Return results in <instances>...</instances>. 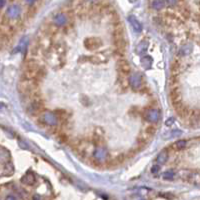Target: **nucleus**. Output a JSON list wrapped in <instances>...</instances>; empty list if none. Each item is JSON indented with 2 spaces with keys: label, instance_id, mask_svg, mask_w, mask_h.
Here are the masks:
<instances>
[{
  "label": "nucleus",
  "instance_id": "37",
  "mask_svg": "<svg viewBox=\"0 0 200 200\" xmlns=\"http://www.w3.org/2000/svg\"><path fill=\"white\" fill-rule=\"evenodd\" d=\"M5 4H6V1H4V0H0V9L5 6Z\"/></svg>",
  "mask_w": 200,
  "mask_h": 200
},
{
  "label": "nucleus",
  "instance_id": "17",
  "mask_svg": "<svg viewBox=\"0 0 200 200\" xmlns=\"http://www.w3.org/2000/svg\"><path fill=\"white\" fill-rule=\"evenodd\" d=\"M20 181L25 185H33L36 182V178H35V175L32 172H27L26 174L23 175L22 178L20 179Z\"/></svg>",
  "mask_w": 200,
  "mask_h": 200
},
{
  "label": "nucleus",
  "instance_id": "23",
  "mask_svg": "<svg viewBox=\"0 0 200 200\" xmlns=\"http://www.w3.org/2000/svg\"><path fill=\"white\" fill-rule=\"evenodd\" d=\"M180 70H181L180 63H179L178 61H173V63L171 64V73H172V76L177 77Z\"/></svg>",
  "mask_w": 200,
  "mask_h": 200
},
{
  "label": "nucleus",
  "instance_id": "4",
  "mask_svg": "<svg viewBox=\"0 0 200 200\" xmlns=\"http://www.w3.org/2000/svg\"><path fill=\"white\" fill-rule=\"evenodd\" d=\"M103 45V41L99 37H87L84 40V46L87 50H97Z\"/></svg>",
  "mask_w": 200,
  "mask_h": 200
},
{
  "label": "nucleus",
  "instance_id": "39",
  "mask_svg": "<svg viewBox=\"0 0 200 200\" xmlns=\"http://www.w3.org/2000/svg\"><path fill=\"white\" fill-rule=\"evenodd\" d=\"M32 200H42V199H41V197L39 196V195H34L33 199H32Z\"/></svg>",
  "mask_w": 200,
  "mask_h": 200
},
{
  "label": "nucleus",
  "instance_id": "25",
  "mask_svg": "<svg viewBox=\"0 0 200 200\" xmlns=\"http://www.w3.org/2000/svg\"><path fill=\"white\" fill-rule=\"evenodd\" d=\"M118 81H119V84L121 87H127V85H129L128 83V77L126 75H122V74H119L118 75Z\"/></svg>",
  "mask_w": 200,
  "mask_h": 200
},
{
  "label": "nucleus",
  "instance_id": "5",
  "mask_svg": "<svg viewBox=\"0 0 200 200\" xmlns=\"http://www.w3.org/2000/svg\"><path fill=\"white\" fill-rule=\"evenodd\" d=\"M160 117H161V113L158 109L149 108V109H146L143 112V118L146 121L150 122V123H156L160 119Z\"/></svg>",
  "mask_w": 200,
  "mask_h": 200
},
{
  "label": "nucleus",
  "instance_id": "1",
  "mask_svg": "<svg viewBox=\"0 0 200 200\" xmlns=\"http://www.w3.org/2000/svg\"><path fill=\"white\" fill-rule=\"evenodd\" d=\"M18 90L25 95L33 96L37 94L39 90V83L35 80L21 79L18 83Z\"/></svg>",
  "mask_w": 200,
  "mask_h": 200
},
{
  "label": "nucleus",
  "instance_id": "12",
  "mask_svg": "<svg viewBox=\"0 0 200 200\" xmlns=\"http://www.w3.org/2000/svg\"><path fill=\"white\" fill-rule=\"evenodd\" d=\"M86 60H88L89 62L92 64H101V63L107 62L108 57L104 55L103 53H96V54H93V55H90L89 57H87Z\"/></svg>",
  "mask_w": 200,
  "mask_h": 200
},
{
  "label": "nucleus",
  "instance_id": "26",
  "mask_svg": "<svg viewBox=\"0 0 200 200\" xmlns=\"http://www.w3.org/2000/svg\"><path fill=\"white\" fill-rule=\"evenodd\" d=\"M151 5H152V7L154 8V9L160 10V9H162L163 7H165L166 1H161V0H159V1H152V2H151Z\"/></svg>",
  "mask_w": 200,
  "mask_h": 200
},
{
  "label": "nucleus",
  "instance_id": "19",
  "mask_svg": "<svg viewBox=\"0 0 200 200\" xmlns=\"http://www.w3.org/2000/svg\"><path fill=\"white\" fill-rule=\"evenodd\" d=\"M187 181L189 183H192V184L199 185L200 184V173L196 172V171H191L188 178H187Z\"/></svg>",
  "mask_w": 200,
  "mask_h": 200
},
{
  "label": "nucleus",
  "instance_id": "40",
  "mask_svg": "<svg viewBox=\"0 0 200 200\" xmlns=\"http://www.w3.org/2000/svg\"><path fill=\"white\" fill-rule=\"evenodd\" d=\"M142 200H144V199H142Z\"/></svg>",
  "mask_w": 200,
  "mask_h": 200
},
{
  "label": "nucleus",
  "instance_id": "21",
  "mask_svg": "<svg viewBox=\"0 0 200 200\" xmlns=\"http://www.w3.org/2000/svg\"><path fill=\"white\" fill-rule=\"evenodd\" d=\"M153 59L149 55H143L141 57V66L144 69H150L152 66Z\"/></svg>",
  "mask_w": 200,
  "mask_h": 200
},
{
  "label": "nucleus",
  "instance_id": "20",
  "mask_svg": "<svg viewBox=\"0 0 200 200\" xmlns=\"http://www.w3.org/2000/svg\"><path fill=\"white\" fill-rule=\"evenodd\" d=\"M168 158H169L168 151H167V150H162L161 152L158 153L156 160H157L158 164H161L162 165V164H165V163L167 162V160H168Z\"/></svg>",
  "mask_w": 200,
  "mask_h": 200
},
{
  "label": "nucleus",
  "instance_id": "32",
  "mask_svg": "<svg viewBox=\"0 0 200 200\" xmlns=\"http://www.w3.org/2000/svg\"><path fill=\"white\" fill-rule=\"evenodd\" d=\"M169 134H171V135H170L168 138H171V137H174V136H179V135H181L182 132L180 131V130H174V131H171Z\"/></svg>",
  "mask_w": 200,
  "mask_h": 200
},
{
  "label": "nucleus",
  "instance_id": "18",
  "mask_svg": "<svg viewBox=\"0 0 200 200\" xmlns=\"http://www.w3.org/2000/svg\"><path fill=\"white\" fill-rule=\"evenodd\" d=\"M148 47H149L148 40H142L136 47V53L138 55H144L146 51L148 50Z\"/></svg>",
  "mask_w": 200,
  "mask_h": 200
},
{
  "label": "nucleus",
  "instance_id": "2",
  "mask_svg": "<svg viewBox=\"0 0 200 200\" xmlns=\"http://www.w3.org/2000/svg\"><path fill=\"white\" fill-rule=\"evenodd\" d=\"M108 151L105 148V146H96L93 151V158L97 163H102L107 161L108 159Z\"/></svg>",
  "mask_w": 200,
  "mask_h": 200
},
{
  "label": "nucleus",
  "instance_id": "24",
  "mask_svg": "<svg viewBox=\"0 0 200 200\" xmlns=\"http://www.w3.org/2000/svg\"><path fill=\"white\" fill-rule=\"evenodd\" d=\"M186 144H187L186 140H178L172 145V147L175 150H182V149H184L186 147Z\"/></svg>",
  "mask_w": 200,
  "mask_h": 200
},
{
  "label": "nucleus",
  "instance_id": "8",
  "mask_svg": "<svg viewBox=\"0 0 200 200\" xmlns=\"http://www.w3.org/2000/svg\"><path fill=\"white\" fill-rule=\"evenodd\" d=\"M20 14H21V7L19 5H16V4H13V5H10L6 9L5 17L8 19H16L19 17Z\"/></svg>",
  "mask_w": 200,
  "mask_h": 200
},
{
  "label": "nucleus",
  "instance_id": "11",
  "mask_svg": "<svg viewBox=\"0 0 200 200\" xmlns=\"http://www.w3.org/2000/svg\"><path fill=\"white\" fill-rule=\"evenodd\" d=\"M117 69H118V72H119V74L126 75V76H127L128 74H130V71H131V67H130L128 61L125 60V59L118 60V62H117Z\"/></svg>",
  "mask_w": 200,
  "mask_h": 200
},
{
  "label": "nucleus",
  "instance_id": "6",
  "mask_svg": "<svg viewBox=\"0 0 200 200\" xmlns=\"http://www.w3.org/2000/svg\"><path fill=\"white\" fill-rule=\"evenodd\" d=\"M142 80H143V77L139 72L131 73L128 77V83L134 90H138L142 87Z\"/></svg>",
  "mask_w": 200,
  "mask_h": 200
},
{
  "label": "nucleus",
  "instance_id": "31",
  "mask_svg": "<svg viewBox=\"0 0 200 200\" xmlns=\"http://www.w3.org/2000/svg\"><path fill=\"white\" fill-rule=\"evenodd\" d=\"M174 177V173L172 171H166V172L163 174V178L166 179V180H171Z\"/></svg>",
  "mask_w": 200,
  "mask_h": 200
},
{
  "label": "nucleus",
  "instance_id": "10",
  "mask_svg": "<svg viewBox=\"0 0 200 200\" xmlns=\"http://www.w3.org/2000/svg\"><path fill=\"white\" fill-rule=\"evenodd\" d=\"M41 119L44 123L49 125V126H56L57 123H58V120H57V118L54 115V113L50 112V111H44L42 113Z\"/></svg>",
  "mask_w": 200,
  "mask_h": 200
},
{
  "label": "nucleus",
  "instance_id": "9",
  "mask_svg": "<svg viewBox=\"0 0 200 200\" xmlns=\"http://www.w3.org/2000/svg\"><path fill=\"white\" fill-rule=\"evenodd\" d=\"M169 97H170L171 103H172L173 106L177 105V104L181 103V102H182V95H181L180 89H179L177 86L171 88Z\"/></svg>",
  "mask_w": 200,
  "mask_h": 200
},
{
  "label": "nucleus",
  "instance_id": "29",
  "mask_svg": "<svg viewBox=\"0 0 200 200\" xmlns=\"http://www.w3.org/2000/svg\"><path fill=\"white\" fill-rule=\"evenodd\" d=\"M144 132H146L147 134H149L150 136L153 137V135L155 134V132H156V127H155L154 125H149V126H147V127L145 128Z\"/></svg>",
  "mask_w": 200,
  "mask_h": 200
},
{
  "label": "nucleus",
  "instance_id": "38",
  "mask_svg": "<svg viewBox=\"0 0 200 200\" xmlns=\"http://www.w3.org/2000/svg\"><path fill=\"white\" fill-rule=\"evenodd\" d=\"M5 200H16V199H15L14 196H12V195H8Z\"/></svg>",
  "mask_w": 200,
  "mask_h": 200
},
{
  "label": "nucleus",
  "instance_id": "13",
  "mask_svg": "<svg viewBox=\"0 0 200 200\" xmlns=\"http://www.w3.org/2000/svg\"><path fill=\"white\" fill-rule=\"evenodd\" d=\"M69 20V16L68 13H64V12H60V13H57L54 18H53V21L56 26H64L66 25L67 22Z\"/></svg>",
  "mask_w": 200,
  "mask_h": 200
},
{
  "label": "nucleus",
  "instance_id": "16",
  "mask_svg": "<svg viewBox=\"0 0 200 200\" xmlns=\"http://www.w3.org/2000/svg\"><path fill=\"white\" fill-rule=\"evenodd\" d=\"M128 22L130 23V25H131L134 32H136V33H140V32L142 31V24L139 22V20H138L134 15L129 16Z\"/></svg>",
  "mask_w": 200,
  "mask_h": 200
},
{
  "label": "nucleus",
  "instance_id": "41",
  "mask_svg": "<svg viewBox=\"0 0 200 200\" xmlns=\"http://www.w3.org/2000/svg\"><path fill=\"white\" fill-rule=\"evenodd\" d=\"M199 4H200V2H199Z\"/></svg>",
  "mask_w": 200,
  "mask_h": 200
},
{
  "label": "nucleus",
  "instance_id": "28",
  "mask_svg": "<svg viewBox=\"0 0 200 200\" xmlns=\"http://www.w3.org/2000/svg\"><path fill=\"white\" fill-rule=\"evenodd\" d=\"M180 13L184 18H189L191 15V11L189 10V8L187 6H183L180 9Z\"/></svg>",
  "mask_w": 200,
  "mask_h": 200
},
{
  "label": "nucleus",
  "instance_id": "30",
  "mask_svg": "<svg viewBox=\"0 0 200 200\" xmlns=\"http://www.w3.org/2000/svg\"><path fill=\"white\" fill-rule=\"evenodd\" d=\"M125 160V156H124V154H119L118 156L114 159V162H115V164H121L122 162H123Z\"/></svg>",
  "mask_w": 200,
  "mask_h": 200
},
{
  "label": "nucleus",
  "instance_id": "7",
  "mask_svg": "<svg viewBox=\"0 0 200 200\" xmlns=\"http://www.w3.org/2000/svg\"><path fill=\"white\" fill-rule=\"evenodd\" d=\"M28 111L31 114V115H38V114H41L44 112V105L41 102V100H35L32 101L29 108H28Z\"/></svg>",
  "mask_w": 200,
  "mask_h": 200
},
{
  "label": "nucleus",
  "instance_id": "3",
  "mask_svg": "<svg viewBox=\"0 0 200 200\" xmlns=\"http://www.w3.org/2000/svg\"><path fill=\"white\" fill-rule=\"evenodd\" d=\"M162 21H163V23H165L166 25L172 26V27H176L182 23L179 16L175 15L174 13H170V12H166V13L163 14Z\"/></svg>",
  "mask_w": 200,
  "mask_h": 200
},
{
  "label": "nucleus",
  "instance_id": "27",
  "mask_svg": "<svg viewBox=\"0 0 200 200\" xmlns=\"http://www.w3.org/2000/svg\"><path fill=\"white\" fill-rule=\"evenodd\" d=\"M191 51H192V48H191V46H189V45H185V46L181 47V49L179 50L178 55H180V56L188 55V54H190V53H191Z\"/></svg>",
  "mask_w": 200,
  "mask_h": 200
},
{
  "label": "nucleus",
  "instance_id": "14",
  "mask_svg": "<svg viewBox=\"0 0 200 200\" xmlns=\"http://www.w3.org/2000/svg\"><path fill=\"white\" fill-rule=\"evenodd\" d=\"M189 125L196 128L200 126V110H192L189 115Z\"/></svg>",
  "mask_w": 200,
  "mask_h": 200
},
{
  "label": "nucleus",
  "instance_id": "22",
  "mask_svg": "<svg viewBox=\"0 0 200 200\" xmlns=\"http://www.w3.org/2000/svg\"><path fill=\"white\" fill-rule=\"evenodd\" d=\"M54 113V115L56 116L57 118V120H60V121H65V120H67V118L69 116V114L67 113V111H65V110H61V109H58V110H56L55 112H53Z\"/></svg>",
  "mask_w": 200,
  "mask_h": 200
},
{
  "label": "nucleus",
  "instance_id": "33",
  "mask_svg": "<svg viewBox=\"0 0 200 200\" xmlns=\"http://www.w3.org/2000/svg\"><path fill=\"white\" fill-rule=\"evenodd\" d=\"M174 122H175L174 118H173V117H170V118H168V119L165 121V125H166V126H171V125L174 123Z\"/></svg>",
  "mask_w": 200,
  "mask_h": 200
},
{
  "label": "nucleus",
  "instance_id": "36",
  "mask_svg": "<svg viewBox=\"0 0 200 200\" xmlns=\"http://www.w3.org/2000/svg\"><path fill=\"white\" fill-rule=\"evenodd\" d=\"M161 196L165 197V198H169V199H172L174 197L172 194H168V193H167V194H161Z\"/></svg>",
  "mask_w": 200,
  "mask_h": 200
},
{
  "label": "nucleus",
  "instance_id": "35",
  "mask_svg": "<svg viewBox=\"0 0 200 200\" xmlns=\"http://www.w3.org/2000/svg\"><path fill=\"white\" fill-rule=\"evenodd\" d=\"M68 140V138L66 136V134H61V136H60V141H62V142H67Z\"/></svg>",
  "mask_w": 200,
  "mask_h": 200
},
{
  "label": "nucleus",
  "instance_id": "34",
  "mask_svg": "<svg viewBox=\"0 0 200 200\" xmlns=\"http://www.w3.org/2000/svg\"><path fill=\"white\" fill-rule=\"evenodd\" d=\"M159 166H157V165H154V166H152V168H151V172L152 173H157L158 171H159Z\"/></svg>",
  "mask_w": 200,
  "mask_h": 200
},
{
  "label": "nucleus",
  "instance_id": "15",
  "mask_svg": "<svg viewBox=\"0 0 200 200\" xmlns=\"http://www.w3.org/2000/svg\"><path fill=\"white\" fill-rule=\"evenodd\" d=\"M173 107L175 108V110H176V113L178 114L179 117H181V118L189 117L190 113H191V110H189V108L187 107L186 105L183 104L182 102H181V103L177 104V105L173 106Z\"/></svg>",
  "mask_w": 200,
  "mask_h": 200
}]
</instances>
